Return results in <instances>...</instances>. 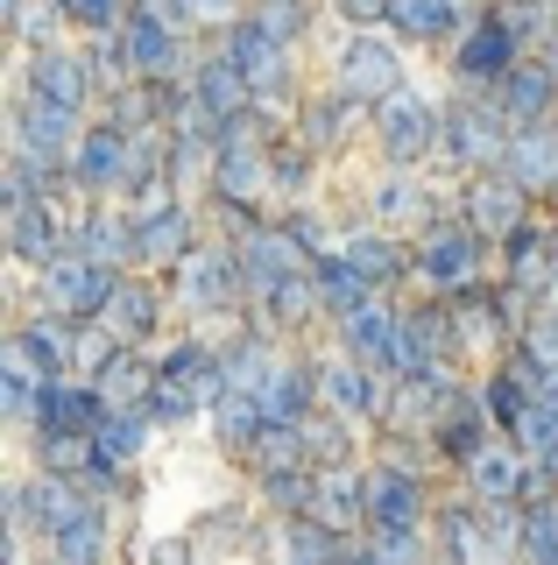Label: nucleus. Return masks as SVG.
<instances>
[{
  "label": "nucleus",
  "mask_w": 558,
  "mask_h": 565,
  "mask_svg": "<svg viewBox=\"0 0 558 565\" xmlns=\"http://www.w3.org/2000/svg\"><path fill=\"white\" fill-rule=\"evenodd\" d=\"M487 234H474L466 220H431V226H417V247H410V262H417V282H425L431 297H460V290H474V282H487Z\"/></svg>",
  "instance_id": "nucleus-1"
},
{
  "label": "nucleus",
  "mask_w": 558,
  "mask_h": 565,
  "mask_svg": "<svg viewBox=\"0 0 558 565\" xmlns=\"http://www.w3.org/2000/svg\"><path fill=\"white\" fill-rule=\"evenodd\" d=\"M509 135H516V120L502 114V99L495 93H466V99H452L439 106V156L452 170H495L502 163V149H509Z\"/></svg>",
  "instance_id": "nucleus-2"
},
{
  "label": "nucleus",
  "mask_w": 558,
  "mask_h": 565,
  "mask_svg": "<svg viewBox=\"0 0 558 565\" xmlns=\"http://www.w3.org/2000/svg\"><path fill=\"white\" fill-rule=\"evenodd\" d=\"M178 305L191 318H248L255 290H248V276H240L234 241H198L178 262Z\"/></svg>",
  "instance_id": "nucleus-3"
},
{
  "label": "nucleus",
  "mask_w": 558,
  "mask_h": 565,
  "mask_svg": "<svg viewBox=\"0 0 558 565\" xmlns=\"http://www.w3.org/2000/svg\"><path fill=\"white\" fill-rule=\"evenodd\" d=\"M120 276L128 269H99V262H85V255H57L50 269H36V305L72 318V326H99L107 305H114V290H120Z\"/></svg>",
  "instance_id": "nucleus-4"
},
{
  "label": "nucleus",
  "mask_w": 558,
  "mask_h": 565,
  "mask_svg": "<svg viewBox=\"0 0 558 565\" xmlns=\"http://www.w3.org/2000/svg\"><path fill=\"white\" fill-rule=\"evenodd\" d=\"M219 50L240 64V78H248V93H255V114L269 120L276 106L290 99V50L276 43V35H261L248 14H226L219 22Z\"/></svg>",
  "instance_id": "nucleus-5"
},
{
  "label": "nucleus",
  "mask_w": 558,
  "mask_h": 565,
  "mask_svg": "<svg viewBox=\"0 0 558 565\" xmlns=\"http://www.w3.org/2000/svg\"><path fill=\"white\" fill-rule=\"evenodd\" d=\"M120 50H128L135 78H163V85L191 78V64H198V57H191V43H184V29L163 22L155 0H135V8H128V22H120Z\"/></svg>",
  "instance_id": "nucleus-6"
},
{
  "label": "nucleus",
  "mask_w": 558,
  "mask_h": 565,
  "mask_svg": "<svg viewBox=\"0 0 558 565\" xmlns=\"http://www.w3.org/2000/svg\"><path fill=\"white\" fill-rule=\"evenodd\" d=\"M368 120H375V141H382V156H389L396 170H417V163L439 156V106L417 99L410 85H396L382 106H368Z\"/></svg>",
  "instance_id": "nucleus-7"
},
{
  "label": "nucleus",
  "mask_w": 558,
  "mask_h": 565,
  "mask_svg": "<svg viewBox=\"0 0 558 565\" xmlns=\"http://www.w3.org/2000/svg\"><path fill=\"white\" fill-rule=\"evenodd\" d=\"M460 220L474 226V234H487V241L502 247V241H516L523 226L537 220V199L516 184L509 170H474V177L460 184Z\"/></svg>",
  "instance_id": "nucleus-8"
},
{
  "label": "nucleus",
  "mask_w": 558,
  "mask_h": 565,
  "mask_svg": "<svg viewBox=\"0 0 558 565\" xmlns=\"http://www.w3.org/2000/svg\"><path fill=\"white\" fill-rule=\"evenodd\" d=\"M396 85H404L396 43L382 29H354V43H340V57H333V93L354 99V106H382Z\"/></svg>",
  "instance_id": "nucleus-9"
},
{
  "label": "nucleus",
  "mask_w": 558,
  "mask_h": 565,
  "mask_svg": "<svg viewBox=\"0 0 558 565\" xmlns=\"http://www.w3.org/2000/svg\"><path fill=\"white\" fill-rule=\"evenodd\" d=\"M446 64H452V78H460L466 93H495V85H502V78H509V71L523 64V35H516L509 22H502L495 8H487L481 22L466 29L460 43H452V57H446Z\"/></svg>",
  "instance_id": "nucleus-10"
},
{
  "label": "nucleus",
  "mask_w": 558,
  "mask_h": 565,
  "mask_svg": "<svg viewBox=\"0 0 558 565\" xmlns=\"http://www.w3.org/2000/svg\"><path fill=\"white\" fill-rule=\"evenodd\" d=\"M72 255L99 262V269H135V262H142V212L114 205V199H93L72 226Z\"/></svg>",
  "instance_id": "nucleus-11"
},
{
  "label": "nucleus",
  "mask_w": 558,
  "mask_h": 565,
  "mask_svg": "<svg viewBox=\"0 0 558 565\" xmlns=\"http://www.w3.org/2000/svg\"><path fill=\"white\" fill-rule=\"evenodd\" d=\"M311 375H319V411H340L354 424H382V403H389V375H375V367H361L354 353H319L311 361Z\"/></svg>",
  "instance_id": "nucleus-12"
},
{
  "label": "nucleus",
  "mask_w": 558,
  "mask_h": 565,
  "mask_svg": "<svg viewBox=\"0 0 558 565\" xmlns=\"http://www.w3.org/2000/svg\"><path fill=\"white\" fill-rule=\"evenodd\" d=\"M72 226H78V212H64L57 199L8 205V255L22 269H50L57 255H72Z\"/></svg>",
  "instance_id": "nucleus-13"
},
{
  "label": "nucleus",
  "mask_w": 558,
  "mask_h": 565,
  "mask_svg": "<svg viewBox=\"0 0 558 565\" xmlns=\"http://www.w3.org/2000/svg\"><path fill=\"white\" fill-rule=\"evenodd\" d=\"M128 156H135V141L114 128V120H93L78 141V156H72V191L85 205L93 199H120L128 191Z\"/></svg>",
  "instance_id": "nucleus-14"
},
{
  "label": "nucleus",
  "mask_w": 558,
  "mask_h": 565,
  "mask_svg": "<svg viewBox=\"0 0 558 565\" xmlns=\"http://www.w3.org/2000/svg\"><path fill=\"white\" fill-rule=\"evenodd\" d=\"M425 438H431V452H439L446 467H460V473H466V467H474V459L495 446L502 431H495V417H487L481 388H460V396H452L446 411H439V424H431Z\"/></svg>",
  "instance_id": "nucleus-15"
},
{
  "label": "nucleus",
  "mask_w": 558,
  "mask_h": 565,
  "mask_svg": "<svg viewBox=\"0 0 558 565\" xmlns=\"http://www.w3.org/2000/svg\"><path fill=\"white\" fill-rule=\"evenodd\" d=\"M22 93L78 106V114H85V106L99 99V85H93V71H85V50L50 43V50H22Z\"/></svg>",
  "instance_id": "nucleus-16"
},
{
  "label": "nucleus",
  "mask_w": 558,
  "mask_h": 565,
  "mask_svg": "<svg viewBox=\"0 0 558 565\" xmlns=\"http://www.w3.org/2000/svg\"><path fill=\"white\" fill-rule=\"evenodd\" d=\"M85 128H93V120H85L78 106H57V99H36V93L14 99V141H22V149H36V156L72 163L78 141H85Z\"/></svg>",
  "instance_id": "nucleus-17"
},
{
  "label": "nucleus",
  "mask_w": 558,
  "mask_h": 565,
  "mask_svg": "<svg viewBox=\"0 0 558 565\" xmlns=\"http://www.w3.org/2000/svg\"><path fill=\"white\" fill-rule=\"evenodd\" d=\"M396 332H404V305H389V297H368L361 311H346L333 326L340 353H354L361 367H375V375H389V353H396ZM396 382V375H389Z\"/></svg>",
  "instance_id": "nucleus-18"
},
{
  "label": "nucleus",
  "mask_w": 558,
  "mask_h": 565,
  "mask_svg": "<svg viewBox=\"0 0 558 565\" xmlns=\"http://www.w3.org/2000/svg\"><path fill=\"white\" fill-rule=\"evenodd\" d=\"M368 473V523H431V481L425 473H410V467H389V459H375V467H361Z\"/></svg>",
  "instance_id": "nucleus-19"
},
{
  "label": "nucleus",
  "mask_w": 558,
  "mask_h": 565,
  "mask_svg": "<svg viewBox=\"0 0 558 565\" xmlns=\"http://www.w3.org/2000/svg\"><path fill=\"white\" fill-rule=\"evenodd\" d=\"M325 318V305H319V282H311V262L304 269H290L283 282H269V290L248 305V326H261V332H304V326H319Z\"/></svg>",
  "instance_id": "nucleus-20"
},
{
  "label": "nucleus",
  "mask_w": 558,
  "mask_h": 565,
  "mask_svg": "<svg viewBox=\"0 0 558 565\" xmlns=\"http://www.w3.org/2000/svg\"><path fill=\"white\" fill-rule=\"evenodd\" d=\"M8 353H22L43 382H64L72 375V353H78V326L57 318V311H36V318H22V326L8 332Z\"/></svg>",
  "instance_id": "nucleus-21"
},
{
  "label": "nucleus",
  "mask_w": 558,
  "mask_h": 565,
  "mask_svg": "<svg viewBox=\"0 0 558 565\" xmlns=\"http://www.w3.org/2000/svg\"><path fill=\"white\" fill-rule=\"evenodd\" d=\"M495 170H509V177H516L523 191H530L537 205H545V199H558V120H537V128H516Z\"/></svg>",
  "instance_id": "nucleus-22"
},
{
  "label": "nucleus",
  "mask_w": 558,
  "mask_h": 565,
  "mask_svg": "<svg viewBox=\"0 0 558 565\" xmlns=\"http://www.w3.org/2000/svg\"><path fill=\"white\" fill-rule=\"evenodd\" d=\"M431 537H439V565H502L495 552V537H487V516H481V502L466 494L460 509H431Z\"/></svg>",
  "instance_id": "nucleus-23"
},
{
  "label": "nucleus",
  "mask_w": 558,
  "mask_h": 565,
  "mask_svg": "<svg viewBox=\"0 0 558 565\" xmlns=\"http://www.w3.org/2000/svg\"><path fill=\"white\" fill-rule=\"evenodd\" d=\"M198 247V212H191L178 191L163 205H142V262L149 269H178V262Z\"/></svg>",
  "instance_id": "nucleus-24"
},
{
  "label": "nucleus",
  "mask_w": 558,
  "mask_h": 565,
  "mask_svg": "<svg viewBox=\"0 0 558 565\" xmlns=\"http://www.w3.org/2000/svg\"><path fill=\"white\" fill-rule=\"evenodd\" d=\"M340 255H346V262H354V269H361V276H368V290H382V297H389V290H396V282H404V276H417V262H410V247H404V241H396V234H389V226H354V234H346V241H340Z\"/></svg>",
  "instance_id": "nucleus-25"
},
{
  "label": "nucleus",
  "mask_w": 558,
  "mask_h": 565,
  "mask_svg": "<svg viewBox=\"0 0 558 565\" xmlns=\"http://www.w3.org/2000/svg\"><path fill=\"white\" fill-rule=\"evenodd\" d=\"M495 99H502V114L516 120V128H537V120H558V71L545 57H523L509 78L495 85Z\"/></svg>",
  "instance_id": "nucleus-26"
},
{
  "label": "nucleus",
  "mask_w": 558,
  "mask_h": 565,
  "mask_svg": "<svg viewBox=\"0 0 558 565\" xmlns=\"http://www.w3.org/2000/svg\"><path fill=\"white\" fill-rule=\"evenodd\" d=\"M234 255H240V276H248V290L261 297L269 282H283L290 269H304V255H298V241L283 234V220H261L255 234H240L234 241Z\"/></svg>",
  "instance_id": "nucleus-27"
},
{
  "label": "nucleus",
  "mask_w": 558,
  "mask_h": 565,
  "mask_svg": "<svg viewBox=\"0 0 558 565\" xmlns=\"http://www.w3.org/2000/svg\"><path fill=\"white\" fill-rule=\"evenodd\" d=\"M155 382H163V361H155L149 347H120L114 361L93 375V388L107 396V411H149Z\"/></svg>",
  "instance_id": "nucleus-28"
},
{
  "label": "nucleus",
  "mask_w": 558,
  "mask_h": 565,
  "mask_svg": "<svg viewBox=\"0 0 558 565\" xmlns=\"http://www.w3.org/2000/svg\"><path fill=\"white\" fill-rule=\"evenodd\" d=\"M107 424V396H99L85 375H64V382H43V411H36V431H85L93 438Z\"/></svg>",
  "instance_id": "nucleus-29"
},
{
  "label": "nucleus",
  "mask_w": 558,
  "mask_h": 565,
  "mask_svg": "<svg viewBox=\"0 0 558 565\" xmlns=\"http://www.w3.org/2000/svg\"><path fill=\"white\" fill-rule=\"evenodd\" d=\"M155 361H163V382L191 388L205 411H219V403H226V367H219V347L213 340H170V353H155Z\"/></svg>",
  "instance_id": "nucleus-30"
},
{
  "label": "nucleus",
  "mask_w": 558,
  "mask_h": 565,
  "mask_svg": "<svg viewBox=\"0 0 558 565\" xmlns=\"http://www.w3.org/2000/svg\"><path fill=\"white\" fill-rule=\"evenodd\" d=\"M99 326H107L120 347H149L155 332H163V290L142 282V276H120V290H114V305H107Z\"/></svg>",
  "instance_id": "nucleus-31"
},
{
  "label": "nucleus",
  "mask_w": 558,
  "mask_h": 565,
  "mask_svg": "<svg viewBox=\"0 0 558 565\" xmlns=\"http://www.w3.org/2000/svg\"><path fill=\"white\" fill-rule=\"evenodd\" d=\"M255 403H261V417L269 424H304L311 411H319V375H311V361H276L269 367V382L255 388Z\"/></svg>",
  "instance_id": "nucleus-32"
},
{
  "label": "nucleus",
  "mask_w": 558,
  "mask_h": 565,
  "mask_svg": "<svg viewBox=\"0 0 558 565\" xmlns=\"http://www.w3.org/2000/svg\"><path fill=\"white\" fill-rule=\"evenodd\" d=\"M481 14H466V0H396L389 8V29L404 43H460Z\"/></svg>",
  "instance_id": "nucleus-33"
},
{
  "label": "nucleus",
  "mask_w": 558,
  "mask_h": 565,
  "mask_svg": "<svg viewBox=\"0 0 558 565\" xmlns=\"http://www.w3.org/2000/svg\"><path fill=\"white\" fill-rule=\"evenodd\" d=\"M191 93L213 106L226 128L255 114V93H248V78H240V64L226 57V50H213V57H198V64H191Z\"/></svg>",
  "instance_id": "nucleus-34"
},
{
  "label": "nucleus",
  "mask_w": 558,
  "mask_h": 565,
  "mask_svg": "<svg viewBox=\"0 0 558 565\" xmlns=\"http://www.w3.org/2000/svg\"><path fill=\"white\" fill-rule=\"evenodd\" d=\"M523 473H530V452H523L516 438H495V446L466 467V494H474V502H516Z\"/></svg>",
  "instance_id": "nucleus-35"
},
{
  "label": "nucleus",
  "mask_w": 558,
  "mask_h": 565,
  "mask_svg": "<svg viewBox=\"0 0 558 565\" xmlns=\"http://www.w3.org/2000/svg\"><path fill=\"white\" fill-rule=\"evenodd\" d=\"M311 282H319V305H325V318H333V326H340L346 311H361L368 297H382V290H368V276H361L354 262L340 255V247H333V255H319V262H311Z\"/></svg>",
  "instance_id": "nucleus-36"
},
{
  "label": "nucleus",
  "mask_w": 558,
  "mask_h": 565,
  "mask_svg": "<svg viewBox=\"0 0 558 565\" xmlns=\"http://www.w3.org/2000/svg\"><path fill=\"white\" fill-rule=\"evenodd\" d=\"M361 537H368V552L382 565H439V537H431V523H368Z\"/></svg>",
  "instance_id": "nucleus-37"
},
{
  "label": "nucleus",
  "mask_w": 558,
  "mask_h": 565,
  "mask_svg": "<svg viewBox=\"0 0 558 565\" xmlns=\"http://www.w3.org/2000/svg\"><path fill=\"white\" fill-rule=\"evenodd\" d=\"M375 220L382 226H431V220H439L431 199H425V184H417V170H389L375 184Z\"/></svg>",
  "instance_id": "nucleus-38"
},
{
  "label": "nucleus",
  "mask_w": 558,
  "mask_h": 565,
  "mask_svg": "<svg viewBox=\"0 0 558 565\" xmlns=\"http://www.w3.org/2000/svg\"><path fill=\"white\" fill-rule=\"evenodd\" d=\"M354 135V99H340V93H325V99H311L298 106V141L311 156H333L340 141Z\"/></svg>",
  "instance_id": "nucleus-39"
},
{
  "label": "nucleus",
  "mask_w": 558,
  "mask_h": 565,
  "mask_svg": "<svg viewBox=\"0 0 558 565\" xmlns=\"http://www.w3.org/2000/svg\"><path fill=\"white\" fill-rule=\"evenodd\" d=\"M149 431H155L149 411H107V424L93 431L99 467H135V459H142V446H149Z\"/></svg>",
  "instance_id": "nucleus-40"
},
{
  "label": "nucleus",
  "mask_w": 558,
  "mask_h": 565,
  "mask_svg": "<svg viewBox=\"0 0 558 565\" xmlns=\"http://www.w3.org/2000/svg\"><path fill=\"white\" fill-rule=\"evenodd\" d=\"M354 417L340 411H311L304 417V446H311V467H354Z\"/></svg>",
  "instance_id": "nucleus-41"
},
{
  "label": "nucleus",
  "mask_w": 558,
  "mask_h": 565,
  "mask_svg": "<svg viewBox=\"0 0 558 565\" xmlns=\"http://www.w3.org/2000/svg\"><path fill=\"white\" fill-rule=\"evenodd\" d=\"M261 431H269V417H261L255 396H226L213 411V438H219V452H234V459H248Z\"/></svg>",
  "instance_id": "nucleus-42"
},
{
  "label": "nucleus",
  "mask_w": 558,
  "mask_h": 565,
  "mask_svg": "<svg viewBox=\"0 0 558 565\" xmlns=\"http://www.w3.org/2000/svg\"><path fill=\"white\" fill-rule=\"evenodd\" d=\"M107 558V509H85L72 530L50 537V565H99Z\"/></svg>",
  "instance_id": "nucleus-43"
},
{
  "label": "nucleus",
  "mask_w": 558,
  "mask_h": 565,
  "mask_svg": "<svg viewBox=\"0 0 558 565\" xmlns=\"http://www.w3.org/2000/svg\"><path fill=\"white\" fill-rule=\"evenodd\" d=\"M248 467H255V481H261V473H283V467H311V446H304V424H269V431L255 438Z\"/></svg>",
  "instance_id": "nucleus-44"
},
{
  "label": "nucleus",
  "mask_w": 558,
  "mask_h": 565,
  "mask_svg": "<svg viewBox=\"0 0 558 565\" xmlns=\"http://www.w3.org/2000/svg\"><path fill=\"white\" fill-rule=\"evenodd\" d=\"M311 494H319V467H283V473H261V502L276 516H311Z\"/></svg>",
  "instance_id": "nucleus-45"
},
{
  "label": "nucleus",
  "mask_w": 558,
  "mask_h": 565,
  "mask_svg": "<svg viewBox=\"0 0 558 565\" xmlns=\"http://www.w3.org/2000/svg\"><path fill=\"white\" fill-rule=\"evenodd\" d=\"M93 459H99V452H93V438H85V431H36V467H43V473L78 481Z\"/></svg>",
  "instance_id": "nucleus-46"
},
{
  "label": "nucleus",
  "mask_w": 558,
  "mask_h": 565,
  "mask_svg": "<svg viewBox=\"0 0 558 565\" xmlns=\"http://www.w3.org/2000/svg\"><path fill=\"white\" fill-rule=\"evenodd\" d=\"M481 403H487V417H495V431L502 438H509L516 431V424H523V411H530V388H523L516 375H502V367H487V382H481Z\"/></svg>",
  "instance_id": "nucleus-47"
},
{
  "label": "nucleus",
  "mask_w": 558,
  "mask_h": 565,
  "mask_svg": "<svg viewBox=\"0 0 558 565\" xmlns=\"http://www.w3.org/2000/svg\"><path fill=\"white\" fill-rule=\"evenodd\" d=\"M128 8H135V0H57V14L78 35H114L120 22H128Z\"/></svg>",
  "instance_id": "nucleus-48"
},
{
  "label": "nucleus",
  "mask_w": 558,
  "mask_h": 565,
  "mask_svg": "<svg viewBox=\"0 0 558 565\" xmlns=\"http://www.w3.org/2000/svg\"><path fill=\"white\" fill-rule=\"evenodd\" d=\"M516 446L530 452V459H545V467H558V411H545V403H530L523 411V424H516Z\"/></svg>",
  "instance_id": "nucleus-49"
},
{
  "label": "nucleus",
  "mask_w": 558,
  "mask_h": 565,
  "mask_svg": "<svg viewBox=\"0 0 558 565\" xmlns=\"http://www.w3.org/2000/svg\"><path fill=\"white\" fill-rule=\"evenodd\" d=\"M248 22L261 29V35H276V43H298V35H304V0H255V8H248Z\"/></svg>",
  "instance_id": "nucleus-50"
},
{
  "label": "nucleus",
  "mask_w": 558,
  "mask_h": 565,
  "mask_svg": "<svg viewBox=\"0 0 558 565\" xmlns=\"http://www.w3.org/2000/svg\"><path fill=\"white\" fill-rule=\"evenodd\" d=\"M311 163H319V156H311L304 141H290V149H276V199H283V205H298L304 191H311Z\"/></svg>",
  "instance_id": "nucleus-51"
},
{
  "label": "nucleus",
  "mask_w": 558,
  "mask_h": 565,
  "mask_svg": "<svg viewBox=\"0 0 558 565\" xmlns=\"http://www.w3.org/2000/svg\"><path fill=\"white\" fill-rule=\"evenodd\" d=\"M276 220H283V234L298 241V255H304V262L333 255V241H325V220H319V212H304V205H283V212H276Z\"/></svg>",
  "instance_id": "nucleus-52"
},
{
  "label": "nucleus",
  "mask_w": 558,
  "mask_h": 565,
  "mask_svg": "<svg viewBox=\"0 0 558 565\" xmlns=\"http://www.w3.org/2000/svg\"><path fill=\"white\" fill-rule=\"evenodd\" d=\"M114 353H120V340H114L107 326H78V353H72V375H85V382H93L99 367L114 361Z\"/></svg>",
  "instance_id": "nucleus-53"
},
{
  "label": "nucleus",
  "mask_w": 558,
  "mask_h": 565,
  "mask_svg": "<svg viewBox=\"0 0 558 565\" xmlns=\"http://www.w3.org/2000/svg\"><path fill=\"white\" fill-rule=\"evenodd\" d=\"M198 411H205V403L191 396V388H178V382H155V396H149V417H155V424H191Z\"/></svg>",
  "instance_id": "nucleus-54"
},
{
  "label": "nucleus",
  "mask_w": 558,
  "mask_h": 565,
  "mask_svg": "<svg viewBox=\"0 0 558 565\" xmlns=\"http://www.w3.org/2000/svg\"><path fill=\"white\" fill-rule=\"evenodd\" d=\"M325 8H333L340 22H354V29H389V8H396V0H325Z\"/></svg>",
  "instance_id": "nucleus-55"
},
{
  "label": "nucleus",
  "mask_w": 558,
  "mask_h": 565,
  "mask_svg": "<svg viewBox=\"0 0 558 565\" xmlns=\"http://www.w3.org/2000/svg\"><path fill=\"white\" fill-rule=\"evenodd\" d=\"M523 347H530V353H537V361H545V367H551V375H558V311H537V326H530V332H523Z\"/></svg>",
  "instance_id": "nucleus-56"
},
{
  "label": "nucleus",
  "mask_w": 558,
  "mask_h": 565,
  "mask_svg": "<svg viewBox=\"0 0 558 565\" xmlns=\"http://www.w3.org/2000/svg\"><path fill=\"white\" fill-rule=\"evenodd\" d=\"M142 565H191V537H163V544H149Z\"/></svg>",
  "instance_id": "nucleus-57"
},
{
  "label": "nucleus",
  "mask_w": 558,
  "mask_h": 565,
  "mask_svg": "<svg viewBox=\"0 0 558 565\" xmlns=\"http://www.w3.org/2000/svg\"><path fill=\"white\" fill-rule=\"evenodd\" d=\"M537 403H545V411H558V375L545 382V396H537Z\"/></svg>",
  "instance_id": "nucleus-58"
}]
</instances>
